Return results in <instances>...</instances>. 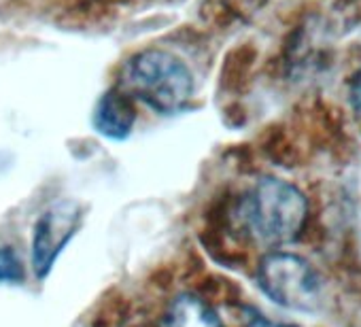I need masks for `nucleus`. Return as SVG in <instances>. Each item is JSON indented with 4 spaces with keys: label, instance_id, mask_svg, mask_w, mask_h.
<instances>
[{
    "label": "nucleus",
    "instance_id": "39448f33",
    "mask_svg": "<svg viewBox=\"0 0 361 327\" xmlns=\"http://www.w3.org/2000/svg\"><path fill=\"white\" fill-rule=\"evenodd\" d=\"M92 123L100 136L111 140H126L136 123L134 100L121 87L104 92L94 106Z\"/></svg>",
    "mask_w": 361,
    "mask_h": 327
},
{
    "label": "nucleus",
    "instance_id": "1a4fd4ad",
    "mask_svg": "<svg viewBox=\"0 0 361 327\" xmlns=\"http://www.w3.org/2000/svg\"><path fill=\"white\" fill-rule=\"evenodd\" d=\"M350 104L353 109L361 115V70L355 75V79L350 81Z\"/></svg>",
    "mask_w": 361,
    "mask_h": 327
},
{
    "label": "nucleus",
    "instance_id": "f03ea898",
    "mask_svg": "<svg viewBox=\"0 0 361 327\" xmlns=\"http://www.w3.org/2000/svg\"><path fill=\"white\" fill-rule=\"evenodd\" d=\"M121 90L159 115H174L190 102L194 77L176 56L161 49H145L123 64Z\"/></svg>",
    "mask_w": 361,
    "mask_h": 327
},
{
    "label": "nucleus",
    "instance_id": "423d86ee",
    "mask_svg": "<svg viewBox=\"0 0 361 327\" xmlns=\"http://www.w3.org/2000/svg\"><path fill=\"white\" fill-rule=\"evenodd\" d=\"M161 327H226L215 308L196 293H178L164 310Z\"/></svg>",
    "mask_w": 361,
    "mask_h": 327
},
{
    "label": "nucleus",
    "instance_id": "7ed1b4c3",
    "mask_svg": "<svg viewBox=\"0 0 361 327\" xmlns=\"http://www.w3.org/2000/svg\"><path fill=\"white\" fill-rule=\"evenodd\" d=\"M257 283L272 302L291 310H314L321 302L323 285L317 270L287 251H272L262 257Z\"/></svg>",
    "mask_w": 361,
    "mask_h": 327
},
{
    "label": "nucleus",
    "instance_id": "0eeeda50",
    "mask_svg": "<svg viewBox=\"0 0 361 327\" xmlns=\"http://www.w3.org/2000/svg\"><path fill=\"white\" fill-rule=\"evenodd\" d=\"M24 278L26 270L20 253L9 245L0 247V285H22Z\"/></svg>",
    "mask_w": 361,
    "mask_h": 327
},
{
    "label": "nucleus",
    "instance_id": "6e6552de",
    "mask_svg": "<svg viewBox=\"0 0 361 327\" xmlns=\"http://www.w3.org/2000/svg\"><path fill=\"white\" fill-rule=\"evenodd\" d=\"M245 327H298L291 323H283V321H272L264 314H251L245 323Z\"/></svg>",
    "mask_w": 361,
    "mask_h": 327
},
{
    "label": "nucleus",
    "instance_id": "f257e3e1",
    "mask_svg": "<svg viewBox=\"0 0 361 327\" xmlns=\"http://www.w3.org/2000/svg\"><path fill=\"white\" fill-rule=\"evenodd\" d=\"M308 204L304 194L274 177L257 181L238 204L243 228L264 245H285L298 238L306 223Z\"/></svg>",
    "mask_w": 361,
    "mask_h": 327
},
{
    "label": "nucleus",
    "instance_id": "20e7f679",
    "mask_svg": "<svg viewBox=\"0 0 361 327\" xmlns=\"http://www.w3.org/2000/svg\"><path fill=\"white\" fill-rule=\"evenodd\" d=\"M83 223V209L75 200H58L45 209L32 228L30 266L39 280H45L68 242L77 236Z\"/></svg>",
    "mask_w": 361,
    "mask_h": 327
}]
</instances>
